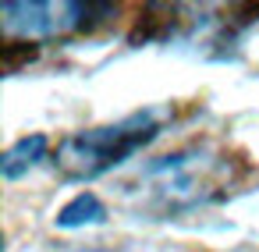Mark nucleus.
Masks as SVG:
<instances>
[{
  "mask_svg": "<svg viewBox=\"0 0 259 252\" xmlns=\"http://www.w3.org/2000/svg\"><path fill=\"white\" fill-rule=\"evenodd\" d=\"M231 181H234V160L224 149L202 142L153 160L139 174V188H132V195L135 209L142 213L181 217L224 199Z\"/></svg>",
  "mask_w": 259,
  "mask_h": 252,
  "instance_id": "obj_1",
  "label": "nucleus"
},
{
  "mask_svg": "<svg viewBox=\"0 0 259 252\" xmlns=\"http://www.w3.org/2000/svg\"><path fill=\"white\" fill-rule=\"evenodd\" d=\"M85 252H110V248H85Z\"/></svg>",
  "mask_w": 259,
  "mask_h": 252,
  "instance_id": "obj_6",
  "label": "nucleus"
},
{
  "mask_svg": "<svg viewBox=\"0 0 259 252\" xmlns=\"http://www.w3.org/2000/svg\"><path fill=\"white\" fill-rule=\"evenodd\" d=\"M163 121H167L163 110L146 107L121 121L71 132L57 146V171L68 181H96L114 167H121L124 160H132L142 146H149L163 132Z\"/></svg>",
  "mask_w": 259,
  "mask_h": 252,
  "instance_id": "obj_2",
  "label": "nucleus"
},
{
  "mask_svg": "<svg viewBox=\"0 0 259 252\" xmlns=\"http://www.w3.org/2000/svg\"><path fill=\"white\" fill-rule=\"evenodd\" d=\"M47 153H50V139H47L43 132L25 135V139L11 142V146L4 149V156H0V174H4V181H18V178H25L29 171H36V167L47 160Z\"/></svg>",
  "mask_w": 259,
  "mask_h": 252,
  "instance_id": "obj_4",
  "label": "nucleus"
},
{
  "mask_svg": "<svg viewBox=\"0 0 259 252\" xmlns=\"http://www.w3.org/2000/svg\"><path fill=\"white\" fill-rule=\"evenodd\" d=\"M93 15H110V8L96 4H78V0H8L0 4V25H4L8 43H39V39H57L68 32H78L93 25Z\"/></svg>",
  "mask_w": 259,
  "mask_h": 252,
  "instance_id": "obj_3",
  "label": "nucleus"
},
{
  "mask_svg": "<svg viewBox=\"0 0 259 252\" xmlns=\"http://www.w3.org/2000/svg\"><path fill=\"white\" fill-rule=\"evenodd\" d=\"M54 224H57L61 231L96 227V224H107V206H103V199H100L96 192H78L75 199H68V202L57 209Z\"/></svg>",
  "mask_w": 259,
  "mask_h": 252,
  "instance_id": "obj_5",
  "label": "nucleus"
}]
</instances>
